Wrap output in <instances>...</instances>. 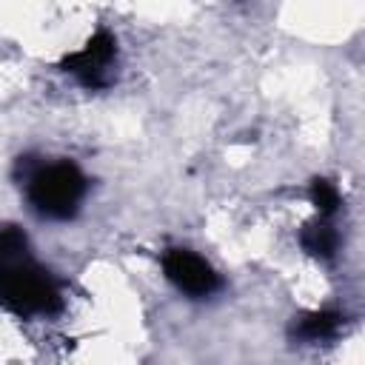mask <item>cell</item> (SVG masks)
I'll return each mask as SVG.
<instances>
[{
    "label": "cell",
    "instance_id": "obj_7",
    "mask_svg": "<svg viewBox=\"0 0 365 365\" xmlns=\"http://www.w3.org/2000/svg\"><path fill=\"white\" fill-rule=\"evenodd\" d=\"M311 200H314V205H317V211H319L322 217H331V214L339 208V202H342L336 185L328 182V180H314V185H311Z\"/></svg>",
    "mask_w": 365,
    "mask_h": 365
},
{
    "label": "cell",
    "instance_id": "obj_4",
    "mask_svg": "<svg viewBox=\"0 0 365 365\" xmlns=\"http://www.w3.org/2000/svg\"><path fill=\"white\" fill-rule=\"evenodd\" d=\"M163 271L165 279L185 297L205 299L220 291V274L194 251L188 248H168L163 254Z\"/></svg>",
    "mask_w": 365,
    "mask_h": 365
},
{
    "label": "cell",
    "instance_id": "obj_6",
    "mask_svg": "<svg viewBox=\"0 0 365 365\" xmlns=\"http://www.w3.org/2000/svg\"><path fill=\"white\" fill-rule=\"evenodd\" d=\"M299 242H302V248L308 254H314L319 259H331L336 254V248H339V234H336V228L328 220H319V222L308 225L299 234Z\"/></svg>",
    "mask_w": 365,
    "mask_h": 365
},
{
    "label": "cell",
    "instance_id": "obj_1",
    "mask_svg": "<svg viewBox=\"0 0 365 365\" xmlns=\"http://www.w3.org/2000/svg\"><path fill=\"white\" fill-rule=\"evenodd\" d=\"M0 305L20 317H51L63 308L57 279L31 257L17 225H0Z\"/></svg>",
    "mask_w": 365,
    "mask_h": 365
},
{
    "label": "cell",
    "instance_id": "obj_5",
    "mask_svg": "<svg viewBox=\"0 0 365 365\" xmlns=\"http://www.w3.org/2000/svg\"><path fill=\"white\" fill-rule=\"evenodd\" d=\"M342 319L345 317L339 311H314V314L299 317L291 325V336L299 342H325V339H334L339 334Z\"/></svg>",
    "mask_w": 365,
    "mask_h": 365
},
{
    "label": "cell",
    "instance_id": "obj_3",
    "mask_svg": "<svg viewBox=\"0 0 365 365\" xmlns=\"http://www.w3.org/2000/svg\"><path fill=\"white\" fill-rule=\"evenodd\" d=\"M114 63H117V40L108 31H97L80 51L63 60V71L77 77L80 86L97 91L114 83Z\"/></svg>",
    "mask_w": 365,
    "mask_h": 365
},
{
    "label": "cell",
    "instance_id": "obj_2",
    "mask_svg": "<svg viewBox=\"0 0 365 365\" xmlns=\"http://www.w3.org/2000/svg\"><path fill=\"white\" fill-rule=\"evenodd\" d=\"M86 191H88L86 174L68 160L37 165L26 177L29 202L46 220H71L80 211Z\"/></svg>",
    "mask_w": 365,
    "mask_h": 365
}]
</instances>
